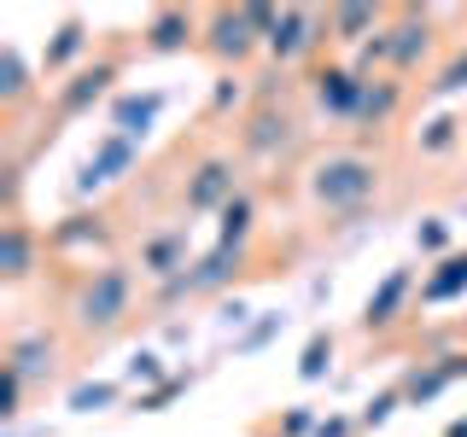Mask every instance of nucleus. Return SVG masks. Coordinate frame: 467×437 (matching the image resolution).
Returning <instances> with one entry per match:
<instances>
[{
	"mask_svg": "<svg viewBox=\"0 0 467 437\" xmlns=\"http://www.w3.org/2000/svg\"><path fill=\"white\" fill-rule=\"evenodd\" d=\"M379 181H386L379 158L357 152V146H333V152L310 158V169H304V193H310V204L327 210V216L362 210V204L379 193Z\"/></svg>",
	"mask_w": 467,
	"mask_h": 437,
	"instance_id": "1",
	"label": "nucleus"
},
{
	"mask_svg": "<svg viewBox=\"0 0 467 437\" xmlns=\"http://www.w3.org/2000/svg\"><path fill=\"white\" fill-rule=\"evenodd\" d=\"M135 315V269L129 262H99L70 286V327L82 339H106Z\"/></svg>",
	"mask_w": 467,
	"mask_h": 437,
	"instance_id": "2",
	"label": "nucleus"
},
{
	"mask_svg": "<svg viewBox=\"0 0 467 437\" xmlns=\"http://www.w3.org/2000/svg\"><path fill=\"white\" fill-rule=\"evenodd\" d=\"M204 53L216 58L223 70H240L252 65V53L263 47V36L252 29V18H245V6H211L204 12V29H199Z\"/></svg>",
	"mask_w": 467,
	"mask_h": 437,
	"instance_id": "3",
	"label": "nucleus"
},
{
	"mask_svg": "<svg viewBox=\"0 0 467 437\" xmlns=\"http://www.w3.org/2000/svg\"><path fill=\"white\" fill-rule=\"evenodd\" d=\"M234 198H240V164H234V158L211 152V158H199V164L187 169V181H182V204H187L193 216H204V210L223 216Z\"/></svg>",
	"mask_w": 467,
	"mask_h": 437,
	"instance_id": "4",
	"label": "nucleus"
},
{
	"mask_svg": "<svg viewBox=\"0 0 467 437\" xmlns=\"http://www.w3.org/2000/svg\"><path fill=\"white\" fill-rule=\"evenodd\" d=\"M438 47V29H432V12H391L386 24V65L391 76H409V70H420Z\"/></svg>",
	"mask_w": 467,
	"mask_h": 437,
	"instance_id": "5",
	"label": "nucleus"
},
{
	"mask_svg": "<svg viewBox=\"0 0 467 437\" xmlns=\"http://www.w3.org/2000/svg\"><path fill=\"white\" fill-rule=\"evenodd\" d=\"M321 29H327V12H316V6H286L281 24H275V36H269V58H275V65H298V58H310L321 41H327Z\"/></svg>",
	"mask_w": 467,
	"mask_h": 437,
	"instance_id": "6",
	"label": "nucleus"
},
{
	"mask_svg": "<svg viewBox=\"0 0 467 437\" xmlns=\"http://www.w3.org/2000/svg\"><path fill=\"white\" fill-rule=\"evenodd\" d=\"M292 140H298V123H292L281 106H257V111L240 123V152L257 158V164H269V158L292 152Z\"/></svg>",
	"mask_w": 467,
	"mask_h": 437,
	"instance_id": "7",
	"label": "nucleus"
},
{
	"mask_svg": "<svg viewBox=\"0 0 467 437\" xmlns=\"http://www.w3.org/2000/svg\"><path fill=\"white\" fill-rule=\"evenodd\" d=\"M187 269H193V251H187V228L182 222H170V228H158V233L140 239V274L146 280L170 286V280H182Z\"/></svg>",
	"mask_w": 467,
	"mask_h": 437,
	"instance_id": "8",
	"label": "nucleus"
},
{
	"mask_svg": "<svg viewBox=\"0 0 467 437\" xmlns=\"http://www.w3.org/2000/svg\"><path fill=\"white\" fill-rule=\"evenodd\" d=\"M135 169V140L129 135H99V146L82 158V169H77V193H99V187H111V181H123V175Z\"/></svg>",
	"mask_w": 467,
	"mask_h": 437,
	"instance_id": "9",
	"label": "nucleus"
},
{
	"mask_svg": "<svg viewBox=\"0 0 467 437\" xmlns=\"http://www.w3.org/2000/svg\"><path fill=\"white\" fill-rule=\"evenodd\" d=\"M240 262H245V251L240 245H216L211 257H199L193 269L182 274V280H170V286H158V298H187V291H216V286H228L234 274H240Z\"/></svg>",
	"mask_w": 467,
	"mask_h": 437,
	"instance_id": "10",
	"label": "nucleus"
},
{
	"mask_svg": "<svg viewBox=\"0 0 467 437\" xmlns=\"http://www.w3.org/2000/svg\"><path fill=\"white\" fill-rule=\"evenodd\" d=\"M41 251H47V239H41V233L29 228L24 216H6V228H0V280H6V286L29 280Z\"/></svg>",
	"mask_w": 467,
	"mask_h": 437,
	"instance_id": "11",
	"label": "nucleus"
},
{
	"mask_svg": "<svg viewBox=\"0 0 467 437\" xmlns=\"http://www.w3.org/2000/svg\"><path fill=\"white\" fill-rule=\"evenodd\" d=\"M362 87H368V76H362V70L327 65V70H316V106L327 111V117H339V123H357V111H362Z\"/></svg>",
	"mask_w": 467,
	"mask_h": 437,
	"instance_id": "12",
	"label": "nucleus"
},
{
	"mask_svg": "<svg viewBox=\"0 0 467 437\" xmlns=\"http://www.w3.org/2000/svg\"><path fill=\"white\" fill-rule=\"evenodd\" d=\"M117 70H123L117 58H99V65L77 70L70 82H58V87H53V111H58V117H82V111H88V106H94V99L117 82Z\"/></svg>",
	"mask_w": 467,
	"mask_h": 437,
	"instance_id": "13",
	"label": "nucleus"
},
{
	"mask_svg": "<svg viewBox=\"0 0 467 437\" xmlns=\"http://www.w3.org/2000/svg\"><path fill=\"white\" fill-rule=\"evenodd\" d=\"M199 29H204V12H187V6H158L152 18H146V47L152 53H182L187 41H199Z\"/></svg>",
	"mask_w": 467,
	"mask_h": 437,
	"instance_id": "14",
	"label": "nucleus"
},
{
	"mask_svg": "<svg viewBox=\"0 0 467 437\" xmlns=\"http://www.w3.org/2000/svg\"><path fill=\"white\" fill-rule=\"evenodd\" d=\"M409 291H415V274H409V269H391L386 280H379V291L362 303V332H391V327H398Z\"/></svg>",
	"mask_w": 467,
	"mask_h": 437,
	"instance_id": "15",
	"label": "nucleus"
},
{
	"mask_svg": "<svg viewBox=\"0 0 467 437\" xmlns=\"http://www.w3.org/2000/svg\"><path fill=\"white\" fill-rule=\"evenodd\" d=\"M53 368H58V344L41 327L36 332H18V339L6 344V373H18L24 385H29V379H47Z\"/></svg>",
	"mask_w": 467,
	"mask_h": 437,
	"instance_id": "16",
	"label": "nucleus"
},
{
	"mask_svg": "<svg viewBox=\"0 0 467 437\" xmlns=\"http://www.w3.org/2000/svg\"><path fill=\"white\" fill-rule=\"evenodd\" d=\"M386 24H391L386 6H333L327 12V41H345V47H350V41H362V47H368Z\"/></svg>",
	"mask_w": 467,
	"mask_h": 437,
	"instance_id": "17",
	"label": "nucleus"
},
{
	"mask_svg": "<svg viewBox=\"0 0 467 437\" xmlns=\"http://www.w3.org/2000/svg\"><path fill=\"white\" fill-rule=\"evenodd\" d=\"M158 111H164V94H158V87H152V94H123V99L111 106V135L140 140L146 128L158 123Z\"/></svg>",
	"mask_w": 467,
	"mask_h": 437,
	"instance_id": "18",
	"label": "nucleus"
},
{
	"mask_svg": "<svg viewBox=\"0 0 467 437\" xmlns=\"http://www.w3.org/2000/svg\"><path fill=\"white\" fill-rule=\"evenodd\" d=\"M88 53V24L82 18H65L53 29V41H47V53H41V76H65L70 65Z\"/></svg>",
	"mask_w": 467,
	"mask_h": 437,
	"instance_id": "19",
	"label": "nucleus"
},
{
	"mask_svg": "<svg viewBox=\"0 0 467 437\" xmlns=\"http://www.w3.org/2000/svg\"><path fill=\"white\" fill-rule=\"evenodd\" d=\"M398 111H403V82H398V76H368V87H362V111H357V123H362V128H386Z\"/></svg>",
	"mask_w": 467,
	"mask_h": 437,
	"instance_id": "20",
	"label": "nucleus"
},
{
	"mask_svg": "<svg viewBox=\"0 0 467 437\" xmlns=\"http://www.w3.org/2000/svg\"><path fill=\"white\" fill-rule=\"evenodd\" d=\"M462 373H467V356H438L432 368H420V373L403 385V402H432L438 391H444V385H456Z\"/></svg>",
	"mask_w": 467,
	"mask_h": 437,
	"instance_id": "21",
	"label": "nucleus"
},
{
	"mask_svg": "<svg viewBox=\"0 0 467 437\" xmlns=\"http://www.w3.org/2000/svg\"><path fill=\"white\" fill-rule=\"evenodd\" d=\"M462 291H467V251H450L427 280H420V303H450V298H462Z\"/></svg>",
	"mask_w": 467,
	"mask_h": 437,
	"instance_id": "22",
	"label": "nucleus"
},
{
	"mask_svg": "<svg viewBox=\"0 0 467 437\" xmlns=\"http://www.w3.org/2000/svg\"><path fill=\"white\" fill-rule=\"evenodd\" d=\"M106 239V216H88V210H77V216H65V222H58L53 233H47V245L53 251H77V245H99Z\"/></svg>",
	"mask_w": 467,
	"mask_h": 437,
	"instance_id": "23",
	"label": "nucleus"
},
{
	"mask_svg": "<svg viewBox=\"0 0 467 437\" xmlns=\"http://www.w3.org/2000/svg\"><path fill=\"white\" fill-rule=\"evenodd\" d=\"M0 76H6V82H0V99H6V111H18L24 99L36 94V82H29V70H24V53H18V47L0 53Z\"/></svg>",
	"mask_w": 467,
	"mask_h": 437,
	"instance_id": "24",
	"label": "nucleus"
},
{
	"mask_svg": "<svg viewBox=\"0 0 467 437\" xmlns=\"http://www.w3.org/2000/svg\"><path fill=\"white\" fill-rule=\"evenodd\" d=\"M456 140H462V123H456V117H450V111H438L432 123H427V128H420V135H415L420 158H444V152H450V146H456Z\"/></svg>",
	"mask_w": 467,
	"mask_h": 437,
	"instance_id": "25",
	"label": "nucleus"
},
{
	"mask_svg": "<svg viewBox=\"0 0 467 437\" xmlns=\"http://www.w3.org/2000/svg\"><path fill=\"white\" fill-rule=\"evenodd\" d=\"M252 228H257V204H252V193H240V198L223 210V245H240V251H245Z\"/></svg>",
	"mask_w": 467,
	"mask_h": 437,
	"instance_id": "26",
	"label": "nucleus"
},
{
	"mask_svg": "<svg viewBox=\"0 0 467 437\" xmlns=\"http://www.w3.org/2000/svg\"><path fill=\"white\" fill-rule=\"evenodd\" d=\"M462 87H467V41L450 53V65L427 82V94H432V99H450V94H462Z\"/></svg>",
	"mask_w": 467,
	"mask_h": 437,
	"instance_id": "27",
	"label": "nucleus"
},
{
	"mask_svg": "<svg viewBox=\"0 0 467 437\" xmlns=\"http://www.w3.org/2000/svg\"><path fill=\"white\" fill-rule=\"evenodd\" d=\"M327 361H333V339H327V332H316V339L304 344V356H298V379H321V373H327Z\"/></svg>",
	"mask_w": 467,
	"mask_h": 437,
	"instance_id": "28",
	"label": "nucleus"
},
{
	"mask_svg": "<svg viewBox=\"0 0 467 437\" xmlns=\"http://www.w3.org/2000/svg\"><path fill=\"white\" fill-rule=\"evenodd\" d=\"M117 402V385H77L70 391V408L77 414H94V408H111Z\"/></svg>",
	"mask_w": 467,
	"mask_h": 437,
	"instance_id": "29",
	"label": "nucleus"
},
{
	"mask_svg": "<svg viewBox=\"0 0 467 437\" xmlns=\"http://www.w3.org/2000/svg\"><path fill=\"white\" fill-rule=\"evenodd\" d=\"M403 402V391H386V397H374L368 408H362V426H386V420H391V408H398Z\"/></svg>",
	"mask_w": 467,
	"mask_h": 437,
	"instance_id": "30",
	"label": "nucleus"
},
{
	"mask_svg": "<svg viewBox=\"0 0 467 437\" xmlns=\"http://www.w3.org/2000/svg\"><path fill=\"white\" fill-rule=\"evenodd\" d=\"M415 239H420V251H427V257H438V251L450 245V228H444V222H427V228L415 233Z\"/></svg>",
	"mask_w": 467,
	"mask_h": 437,
	"instance_id": "31",
	"label": "nucleus"
},
{
	"mask_svg": "<svg viewBox=\"0 0 467 437\" xmlns=\"http://www.w3.org/2000/svg\"><path fill=\"white\" fill-rule=\"evenodd\" d=\"M129 379H135V385H158V379H164V361H158V356H135Z\"/></svg>",
	"mask_w": 467,
	"mask_h": 437,
	"instance_id": "32",
	"label": "nucleus"
},
{
	"mask_svg": "<svg viewBox=\"0 0 467 437\" xmlns=\"http://www.w3.org/2000/svg\"><path fill=\"white\" fill-rule=\"evenodd\" d=\"M304 432H310V408H292L281 420V437H304Z\"/></svg>",
	"mask_w": 467,
	"mask_h": 437,
	"instance_id": "33",
	"label": "nucleus"
},
{
	"mask_svg": "<svg viewBox=\"0 0 467 437\" xmlns=\"http://www.w3.org/2000/svg\"><path fill=\"white\" fill-rule=\"evenodd\" d=\"M444 437H467V420H456V426H450V432H444Z\"/></svg>",
	"mask_w": 467,
	"mask_h": 437,
	"instance_id": "34",
	"label": "nucleus"
}]
</instances>
